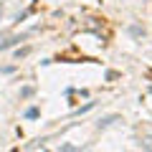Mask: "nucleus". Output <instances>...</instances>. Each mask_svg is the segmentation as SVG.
Instances as JSON below:
<instances>
[{
    "instance_id": "1",
    "label": "nucleus",
    "mask_w": 152,
    "mask_h": 152,
    "mask_svg": "<svg viewBox=\"0 0 152 152\" xmlns=\"http://www.w3.org/2000/svg\"><path fill=\"white\" fill-rule=\"evenodd\" d=\"M140 147H142V150H152V137H145Z\"/></svg>"
}]
</instances>
